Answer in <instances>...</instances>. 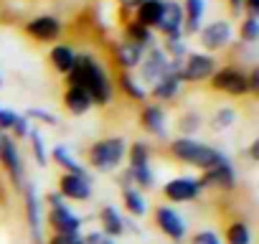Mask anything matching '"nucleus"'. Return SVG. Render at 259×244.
<instances>
[{
	"label": "nucleus",
	"instance_id": "1",
	"mask_svg": "<svg viewBox=\"0 0 259 244\" xmlns=\"http://www.w3.org/2000/svg\"><path fill=\"white\" fill-rule=\"evenodd\" d=\"M66 87L87 89L92 102L99 104V107H107L112 102V97H114L112 76L102 66V61L97 56H92V54H79L76 51V61H74L71 71L66 74Z\"/></svg>",
	"mask_w": 259,
	"mask_h": 244
},
{
	"label": "nucleus",
	"instance_id": "2",
	"mask_svg": "<svg viewBox=\"0 0 259 244\" xmlns=\"http://www.w3.org/2000/svg\"><path fill=\"white\" fill-rule=\"evenodd\" d=\"M170 155L186 166H193V168H201V171H208L213 168L216 163L226 160V155L196 138H186V135H178L170 140Z\"/></svg>",
	"mask_w": 259,
	"mask_h": 244
},
{
	"label": "nucleus",
	"instance_id": "3",
	"mask_svg": "<svg viewBox=\"0 0 259 244\" xmlns=\"http://www.w3.org/2000/svg\"><path fill=\"white\" fill-rule=\"evenodd\" d=\"M124 155H127V143H124V138H102V140H97V143L89 148L87 160H89V166H92L94 171H99V173H112V171H117V168L122 166Z\"/></svg>",
	"mask_w": 259,
	"mask_h": 244
},
{
	"label": "nucleus",
	"instance_id": "4",
	"mask_svg": "<svg viewBox=\"0 0 259 244\" xmlns=\"http://www.w3.org/2000/svg\"><path fill=\"white\" fill-rule=\"evenodd\" d=\"M46 204H49V226L54 234H81V216H76L66 204L64 198L59 196V191H51L46 196Z\"/></svg>",
	"mask_w": 259,
	"mask_h": 244
},
{
	"label": "nucleus",
	"instance_id": "5",
	"mask_svg": "<svg viewBox=\"0 0 259 244\" xmlns=\"http://www.w3.org/2000/svg\"><path fill=\"white\" fill-rule=\"evenodd\" d=\"M196 36H198V44L206 54H219L234 44V23L229 18H219V21L201 26V31Z\"/></svg>",
	"mask_w": 259,
	"mask_h": 244
},
{
	"label": "nucleus",
	"instance_id": "6",
	"mask_svg": "<svg viewBox=\"0 0 259 244\" xmlns=\"http://www.w3.org/2000/svg\"><path fill=\"white\" fill-rule=\"evenodd\" d=\"M170 71H181V64L170 61L160 46H150V49L145 51L140 66H138L140 82H143V84H150V87H153L158 79H163L165 74H170Z\"/></svg>",
	"mask_w": 259,
	"mask_h": 244
},
{
	"label": "nucleus",
	"instance_id": "7",
	"mask_svg": "<svg viewBox=\"0 0 259 244\" xmlns=\"http://www.w3.org/2000/svg\"><path fill=\"white\" fill-rule=\"evenodd\" d=\"M219 69V61L213 54H206V51H188V56L183 59L181 64V82L183 84H198V82H208L211 74Z\"/></svg>",
	"mask_w": 259,
	"mask_h": 244
},
{
	"label": "nucleus",
	"instance_id": "8",
	"mask_svg": "<svg viewBox=\"0 0 259 244\" xmlns=\"http://www.w3.org/2000/svg\"><path fill=\"white\" fill-rule=\"evenodd\" d=\"M213 92H224L229 97H246L249 94V74L241 66H219L208 79Z\"/></svg>",
	"mask_w": 259,
	"mask_h": 244
},
{
	"label": "nucleus",
	"instance_id": "9",
	"mask_svg": "<svg viewBox=\"0 0 259 244\" xmlns=\"http://www.w3.org/2000/svg\"><path fill=\"white\" fill-rule=\"evenodd\" d=\"M0 163H3L11 183L18 191H23V186L28 183L26 181V163H23V155L18 150V143L11 135H3V140H0Z\"/></svg>",
	"mask_w": 259,
	"mask_h": 244
},
{
	"label": "nucleus",
	"instance_id": "10",
	"mask_svg": "<svg viewBox=\"0 0 259 244\" xmlns=\"http://www.w3.org/2000/svg\"><path fill=\"white\" fill-rule=\"evenodd\" d=\"M26 36L33 38V41H41V44H59V38L64 36V21L59 16H51V13H41V16H33L26 21L23 26Z\"/></svg>",
	"mask_w": 259,
	"mask_h": 244
},
{
	"label": "nucleus",
	"instance_id": "11",
	"mask_svg": "<svg viewBox=\"0 0 259 244\" xmlns=\"http://www.w3.org/2000/svg\"><path fill=\"white\" fill-rule=\"evenodd\" d=\"M203 186L198 178L193 176H178V178H170L165 186H163V196L170 201V204H188V201H196L201 196Z\"/></svg>",
	"mask_w": 259,
	"mask_h": 244
},
{
	"label": "nucleus",
	"instance_id": "12",
	"mask_svg": "<svg viewBox=\"0 0 259 244\" xmlns=\"http://www.w3.org/2000/svg\"><path fill=\"white\" fill-rule=\"evenodd\" d=\"M153 219H155V226H158L168 239H173V241H183V239H186L188 224H186V219H183L176 209H170V206H158V209L153 211Z\"/></svg>",
	"mask_w": 259,
	"mask_h": 244
},
{
	"label": "nucleus",
	"instance_id": "13",
	"mask_svg": "<svg viewBox=\"0 0 259 244\" xmlns=\"http://www.w3.org/2000/svg\"><path fill=\"white\" fill-rule=\"evenodd\" d=\"M203 188H219V191H234L236 188V168L234 163L226 158L221 163H216L213 168L203 171V176L198 178Z\"/></svg>",
	"mask_w": 259,
	"mask_h": 244
},
{
	"label": "nucleus",
	"instance_id": "14",
	"mask_svg": "<svg viewBox=\"0 0 259 244\" xmlns=\"http://www.w3.org/2000/svg\"><path fill=\"white\" fill-rule=\"evenodd\" d=\"M59 196L64 201H89L92 198V178L81 173H61Z\"/></svg>",
	"mask_w": 259,
	"mask_h": 244
},
{
	"label": "nucleus",
	"instance_id": "15",
	"mask_svg": "<svg viewBox=\"0 0 259 244\" xmlns=\"http://www.w3.org/2000/svg\"><path fill=\"white\" fill-rule=\"evenodd\" d=\"M23 201H26V221H28V229H31V239L33 244H46L41 229H44V219H41V198H38V191L26 183L23 186Z\"/></svg>",
	"mask_w": 259,
	"mask_h": 244
},
{
	"label": "nucleus",
	"instance_id": "16",
	"mask_svg": "<svg viewBox=\"0 0 259 244\" xmlns=\"http://www.w3.org/2000/svg\"><path fill=\"white\" fill-rule=\"evenodd\" d=\"M155 33L163 38H183V8L178 0H165V8L160 16V23L155 26Z\"/></svg>",
	"mask_w": 259,
	"mask_h": 244
},
{
	"label": "nucleus",
	"instance_id": "17",
	"mask_svg": "<svg viewBox=\"0 0 259 244\" xmlns=\"http://www.w3.org/2000/svg\"><path fill=\"white\" fill-rule=\"evenodd\" d=\"M145 51L148 49H143V46H138V44H133V41H117L114 44V49H112V59H114V64L119 66V71H138V66H140V61H143V56H145Z\"/></svg>",
	"mask_w": 259,
	"mask_h": 244
},
{
	"label": "nucleus",
	"instance_id": "18",
	"mask_svg": "<svg viewBox=\"0 0 259 244\" xmlns=\"http://www.w3.org/2000/svg\"><path fill=\"white\" fill-rule=\"evenodd\" d=\"M140 125L145 133L155 135V138H165L168 135V117L165 109L160 104H145L140 112Z\"/></svg>",
	"mask_w": 259,
	"mask_h": 244
},
{
	"label": "nucleus",
	"instance_id": "19",
	"mask_svg": "<svg viewBox=\"0 0 259 244\" xmlns=\"http://www.w3.org/2000/svg\"><path fill=\"white\" fill-rule=\"evenodd\" d=\"M183 36H196L206 18V0H183Z\"/></svg>",
	"mask_w": 259,
	"mask_h": 244
},
{
	"label": "nucleus",
	"instance_id": "20",
	"mask_svg": "<svg viewBox=\"0 0 259 244\" xmlns=\"http://www.w3.org/2000/svg\"><path fill=\"white\" fill-rule=\"evenodd\" d=\"M181 89H183V82H181L178 71H170V74H165L163 79H158L148 89V97H155L158 102H170V99H176L181 94Z\"/></svg>",
	"mask_w": 259,
	"mask_h": 244
},
{
	"label": "nucleus",
	"instance_id": "21",
	"mask_svg": "<svg viewBox=\"0 0 259 244\" xmlns=\"http://www.w3.org/2000/svg\"><path fill=\"white\" fill-rule=\"evenodd\" d=\"M64 107H66L69 114L81 117V114H87L94 107V102L87 94V89H81V87H66V92H64Z\"/></svg>",
	"mask_w": 259,
	"mask_h": 244
},
{
	"label": "nucleus",
	"instance_id": "22",
	"mask_svg": "<svg viewBox=\"0 0 259 244\" xmlns=\"http://www.w3.org/2000/svg\"><path fill=\"white\" fill-rule=\"evenodd\" d=\"M99 221H102V234L109 236V239H117V236H122L127 231V221L122 219L117 206H102Z\"/></svg>",
	"mask_w": 259,
	"mask_h": 244
},
{
	"label": "nucleus",
	"instance_id": "23",
	"mask_svg": "<svg viewBox=\"0 0 259 244\" xmlns=\"http://www.w3.org/2000/svg\"><path fill=\"white\" fill-rule=\"evenodd\" d=\"M122 31H124V41H133V44H138V46H143V49L155 46V31L148 28V26H143V23H138L135 18L124 21Z\"/></svg>",
	"mask_w": 259,
	"mask_h": 244
},
{
	"label": "nucleus",
	"instance_id": "24",
	"mask_svg": "<svg viewBox=\"0 0 259 244\" xmlns=\"http://www.w3.org/2000/svg\"><path fill=\"white\" fill-rule=\"evenodd\" d=\"M49 61H51V66H54L59 74L66 76V74L71 71L74 61H76V51H74V46H69V44H54L51 51H49Z\"/></svg>",
	"mask_w": 259,
	"mask_h": 244
},
{
	"label": "nucleus",
	"instance_id": "25",
	"mask_svg": "<svg viewBox=\"0 0 259 244\" xmlns=\"http://www.w3.org/2000/svg\"><path fill=\"white\" fill-rule=\"evenodd\" d=\"M163 8H165V0H143L140 8L133 13V18L148 28L155 31V26L160 23V16H163Z\"/></svg>",
	"mask_w": 259,
	"mask_h": 244
},
{
	"label": "nucleus",
	"instance_id": "26",
	"mask_svg": "<svg viewBox=\"0 0 259 244\" xmlns=\"http://www.w3.org/2000/svg\"><path fill=\"white\" fill-rule=\"evenodd\" d=\"M117 87H119V92L127 99H133V102H148V89L143 87L140 79H135L130 71H119L117 74Z\"/></svg>",
	"mask_w": 259,
	"mask_h": 244
},
{
	"label": "nucleus",
	"instance_id": "27",
	"mask_svg": "<svg viewBox=\"0 0 259 244\" xmlns=\"http://www.w3.org/2000/svg\"><path fill=\"white\" fill-rule=\"evenodd\" d=\"M122 204H124V209H127L130 214L138 216V219H143V216L148 214V201H145L143 191L135 188V186L122 188Z\"/></svg>",
	"mask_w": 259,
	"mask_h": 244
},
{
	"label": "nucleus",
	"instance_id": "28",
	"mask_svg": "<svg viewBox=\"0 0 259 244\" xmlns=\"http://www.w3.org/2000/svg\"><path fill=\"white\" fill-rule=\"evenodd\" d=\"M51 158H54V163H56V166H61V168H64V173H81V176H89V173H87V168H84L74 155H71V150H69L66 145H54Z\"/></svg>",
	"mask_w": 259,
	"mask_h": 244
},
{
	"label": "nucleus",
	"instance_id": "29",
	"mask_svg": "<svg viewBox=\"0 0 259 244\" xmlns=\"http://www.w3.org/2000/svg\"><path fill=\"white\" fill-rule=\"evenodd\" d=\"M127 176H130V181H133V186L140 188V191H150V188L155 186V173H153L150 166L127 168Z\"/></svg>",
	"mask_w": 259,
	"mask_h": 244
},
{
	"label": "nucleus",
	"instance_id": "30",
	"mask_svg": "<svg viewBox=\"0 0 259 244\" xmlns=\"http://www.w3.org/2000/svg\"><path fill=\"white\" fill-rule=\"evenodd\" d=\"M226 244H251V229L244 219H236L226 229Z\"/></svg>",
	"mask_w": 259,
	"mask_h": 244
},
{
	"label": "nucleus",
	"instance_id": "31",
	"mask_svg": "<svg viewBox=\"0 0 259 244\" xmlns=\"http://www.w3.org/2000/svg\"><path fill=\"white\" fill-rule=\"evenodd\" d=\"M130 160V168H138V166H150V145L145 140H138L127 148V155Z\"/></svg>",
	"mask_w": 259,
	"mask_h": 244
},
{
	"label": "nucleus",
	"instance_id": "32",
	"mask_svg": "<svg viewBox=\"0 0 259 244\" xmlns=\"http://www.w3.org/2000/svg\"><path fill=\"white\" fill-rule=\"evenodd\" d=\"M26 140H31V150H33V158H36V163L44 168V166H49V150H46V143H44V135H41V130L36 128V125H31V133H28V138Z\"/></svg>",
	"mask_w": 259,
	"mask_h": 244
},
{
	"label": "nucleus",
	"instance_id": "33",
	"mask_svg": "<svg viewBox=\"0 0 259 244\" xmlns=\"http://www.w3.org/2000/svg\"><path fill=\"white\" fill-rule=\"evenodd\" d=\"M234 122H236V109L234 107H219L211 117V130L224 133V130L234 128Z\"/></svg>",
	"mask_w": 259,
	"mask_h": 244
},
{
	"label": "nucleus",
	"instance_id": "34",
	"mask_svg": "<svg viewBox=\"0 0 259 244\" xmlns=\"http://www.w3.org/2000/svg\"><path fill=\"white\" fill-rule=\"evenodd\" d=\"M160 49H163L165 56H168L170 61H176V64H183V59L188 56V46H186L183 38H163V46H160Z\"/></svg>",
	"mask_w": 259,
	"mask_h": 244
},
{
	"label": "nucleus",
	"instance_id": "35",
	"mask_svg": "<svg viewBox=\"0 0 259 244\" xmlns=\"http://www.w3.org/2000/svg\"><path fill=\"white\" fill-rule=\"evenodd\" d=\"M239 38L249 46H254L259 41V18L254 16H244V21L239 23Z\"/></svg>",
	"mask_w": 259,
	"mask_h": 244
},
{
	"label": "nucleus",
	"instance_id": "36",
	"mask_svg": "<svg viewBox=\"0 0 259 244\" xmlns=\"http://www.w3.org/2000/svg\"><path fill=\"white\" fill-rule=\"evenodd\" d=\"M201 125H203V117H201L198 112H186V114H181V119H178V130H181V135H186V138H193V135L201 130Z\"/></svg>",
	"mask_w": 259,
	"mask_h": 244
},
{
	"label": "nucleus",
	"instance_id": "37",
	"mask_svg": "<svg viewBox=\"0 0 259 244\" xmlns=\"http://www.w3.org/2000/svg\"><path fill=\"white\" fill-rule=\"evenodd\" d=\"M23 114L28 117L31 125H36V122H41V125H56V114L44 109V107H28Z\"/></svg>",
	"mask_w": 259,
	"mask_h": 244
},
{
	"label": "nucleus",
	"instance_id": "38",
	"mask_svg": "<svg viewBox=\"0 0 259 244\" xmlns=\"http://www.w3.org/2000/svg\"><path fill=\"white\" fill-rule=\"evenodd\" d=\"M11 133H13L16 140H26V138H28V133H31V122H28V117H26L23 112L16 114V122H13Z\"/></svg>",
	"mask_w": 259,
	"mask_h": 244
},
{
	"label": "nucleus",
	"instance_id": "39",
	"mask_svg": "<svg viewBox=\"0 0 259 244\" xmlns=\"http://www.w3.org/2000/svg\"><path fill=\"white\" fill-rule=\"evenodd\" d=\"M191 244H221V236L216 231H211V229H203V231H196L193 234Z\"/></svg>",
	"mask_w": 259,
	"mask_h": 244
},
{
	"label": "nucleus",
	"instance_id": "40",
	"mask_svg": "<svg viewBox=\"0 0 259 244\" xmlns=\"http://www.w3.org/2000/svg\"><path fill=\"white\" fill-rule=\"evenodd\" d=\"M16 114L18 112H13L8 107H0V133H11L13 122H16Z\"/></svg>",
	"mask_w": 259,
	"mask_h": 244
},
{
	"label": "nucleus",
	"instance_id": "41",
	"mask_svg": "<svg viewBox=\"0 0 259 244\" xmlns=\"http://www.w3.org/2000/svg\"><path fill=\"white\" fill-rule=\"evenodd\" d=\"M46 244H84V241H81V234H51Z\"/></svg>",
	"mask_w": 259,
	"mask_h": 244
},
{
	"label": "nucleus",
	"instance_id": "42",
	"mask_svg": "<svg viewBox=\"0 0 259 244\" xmlns=\"http://www.w3.org/2000/svg\"><path fill=\"white\" fill-rule=\"evenodd\" d=\"M140 3H143V0H117V6H119L122 13H124V21L133 18V13L140 8Z\"/></svg>",
	"mask_w": 259,
	"mask_h": 244
},
{
	"label": "nucleus",
	"instance_id": "43",
	"mask_svg": "<svg viewBox=\"0 0 259 244\" xmlns=\"http://www.w3.org/2000/svg\"><path fill=\"white\" fill-rule=\"evenodd\" d=\"M241 11H244V16L259 18V0H244V3H241Z\"/></svg>",
	"mask_w": 259,
	"mask_h": 244
},
{
	"label": "nucleus",
	"instance_id": "44",
	"mask_svg": "<svg viewBox=\"0 0 259 244\" xmlns=\"http://www.w3.org/2000/svg\"><path fill=\"white\" fill-rule=\"evenodd\" d=\"M249 94H259V69H249Z\"/></svg>",
	"mask_w": 259,
	"mask_h": 244
},
{
	"label": "nucleus",
	"instance_id": "45",
	"mask_svg": "<svg viewBox=\"0 0 259 244\" xmlns=\"http://www.w3.org/2000/svg\"><path fill=\"white\" fill-rule=\"evenodd\" d=\"M104 239H107V236H104L102 231H89V234H84V236H81V241H84V244H102Z\"/></svg>",
	"mask_w": 259,
	"mask_h": 244
},
{
	"label": "nucleus",
	"instance_id": "46",
	"mask_svg": "<svg viewBox=\"0 0 259 244\" xmlns=\"http://www.w3.org/2000/svg\"><path fill=\"white\" fill-rule=\"evenodd\" d=\"M249 158H251V160H256V158H259V140H254V143H251V148H249Z\"/></svg>",
	"mask_w": 259,
	"mask_h": 244
},
{
	"label": "nucleus",
	"instance_id": "47",
	"mask_svg": "<svg viewBox=\"0 0 259 244\" xmlns=\"http://www.w3.org/2000/svg\"><path fill=\"white\" fill-rule=\"evenodd\" d=\"M3 135H6V133H0V140H3Z\"/></svg>",
	"mask_w": 259,
	"mask_h": 244
},
{
	"label": "nucleus",
	"instance_id": "48",
	"mask_svg": "<svg viewBox=\"0 0 259 244\" xmlns=\"http://www.w3.org/2000/svg\"><path fill=\"white\" fill-rule=\"evenodd\" d=\"M0 87H3V79H0Z\"/></svg>",
	"mask_w": 259,
	"mask_h": 244
},
{
	"label": "nucleus",
	"instance_id": "49",
	"mask_svg": "<svg viewBox=\"0 0 259 244\" xmlns=\"http://www.w3.org/2000/svg\"><path fill=\"white\" fill-rule=\"evenodd\" d=\"M226 3H231V0H226Z\"/></svg>",
	"mask_w": 259,
	"mask_h": 244
}]
</instances>
